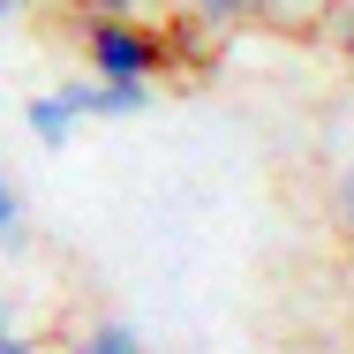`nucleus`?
Masks as SVG:
<instances>
[{
    "instance_id": "obj_11",
    "label": "nucleus",
    "mask_w": 354,
    "mask_h": 354,
    "mask_svg": "<svg viewBox=\"0 0 354 354\" xmlns=\"http://www.w3.org/2000/svg\"><path fill=\"white\" fill-rule=\"evenodd\" d=\"M15 8H23V0H0V23H8V15H15Z\"/></svg>"
},
{
    "instance_id": "obj_7",
    "label": "nucleus",
    "mask_w": 354,
    "mask_h": 354,
    "mask_svg": "<svg viewBox=\"0 0 354 354\" xmlns=\"http://www.w3.org/2000/svg\"><path fill=\"white\" fill-rule=\"evenodd\" d=\"M332 212H339V226L354 234V166L339 174V189H332Z\"/></svg>"
},
{
    "instance_id": "obj_13",
    "label": "nucleus",
    "mask_w": 354,
    "mask_h": 354,
    "mask_svg": "<svg viewBox=\"0 0 354 354\" xmlns=\"http://www.w3.org/2000/svg\"><path fill=\"white\" fill-rule=\"evenodd\" d=\"M75 8H83V0H75Z\"/></svg>"
},
{
    "instance_id": "obj_6",
    "label": "nucleus",
    "mask_w": 354,
    "mask_h": 354,
    "mask_svg": "<svg viewBox=\"0 0 354 354\" xmlns=\"http://www.w3.org/2000/svg\"><path fill=\"white\" fill-rule=\"evenodd\" d=\"M189 8H196V23H212V30H234V23L257 15V0H189Z\"/></svg>"
},
{
    "instance_id": "obj_2",
    "label": "nucleus",
    "mask_w": 354,
    "mask_h": 354,
    "mask_svg": "<svg viewBox=\"0 0 354 354\" xmlns=\"http://www.w3.org/2000/svg\"><path fill=\"white\" fill-rule=\"evenodd\" d=\"M61 98L75 106V121H136L143 106H151V91L143 83H61Z\"/></svg>"
},
{
    "instance_id": "obj_4",
    "label": "nucleus",
    "mask_w": 354,
    "mask_h": 354,
    "mask_svg": "<svg viewBox=\"0 0 354 354\" xmlns=\"http://www.w3.org/2000/svg\"><path fill=\"white\" fill-rule=\"evenodd\" d=\"M75 354H143V339L129 332V324H113V317H106V324H91V332L75 339Z\"/></svg>"
},
{
    "instance_id": "obj_10",
    "label": "nucleus",
    "mask_w": 354,
    "mask_h": 354,
    "mask_svg": "<svg viewBox=\"0 0 354 354\" xmlns=\"http://www.w3.org/2000/svg\"><path fill=\"white\" fill-rule=\"evenodd\" d=\"M257 8H309V0H257Z\"/></svg>"
},
{
    "instance_id": "obj_8",
    "label": "nucleus",
    "mask_w": 354,
    "mask_h": 354,
    "mask_svg": "<svg viewBox=\"0 0 354 354\" xmlns=\"http://www.w3.org/2000/svg\"><path fill=\"white\" fill-rule=\"evenodd\" d=\"M83 8H91V15H143L151 0H83Z\"/></svg>"
},
{
    "instance_id": "obj_12",
    "label": "nucleus",
    "mask_w": 354,
    "mask_h": 354,
    "mask_svg": "<svg viewBox=\"0 0 354 354\" xmlns=\"http://www.w3.org/2000/svg\"><path fill=\"white\" fill-rule=\"evenodd\" d=\"M347 61H354V30H347Z\"/></svg>"
},
{
    "instance_id": "obj_5",
    "label": "nucleus",
    "mask_w": 354,
    "mask_h": 354,
    "mask_svg": "<svg viewBox=\"0 0 354 354\" xmlns=\"http://www.w3.org/2000/svg\"><path fill=\"white\" fill-rule=\"evenodd\" d=\"M30 241V212H23V196L0 181V249H23Z\"/></svg>"
},
{
    "instance_id": "obj_9",
    "label": "nucleus",
    "mask_w": 354,
    "mask_h": 354,
    "mask_svg": "<svg viewBox=\"0 0 354 354\" xmlns=\"http://www.w3.org/2000/svg\"><path fill=\"white\" fill-rule=\"evenodd\" d=\"M0 354H46V347H38L30 332H0Z\"/></svg>"
},
{
    "instance_id": "obj_1",
    "label": "nucleus",
    "mask_w": 354,
    "mask_h": 354,
    "mask_svg": "<svg viewBox=\"0 0 354 354\" xmlns=\"http://www.w3.org/2000/svg\"><path fill=\"white\" fill-rule=\"evenodd\" d=\"M83 53H91V75H98V83H143V91L174 68L166 30H151V23H136V15H91Z\"/></svg>"
},
{
    "instance_id": "obj_3",
    "label": "nucleus",
    "mask_w": 354,
    "mask_h": 354,
    "mask_svg": "<svg viewBox=\"0 0 354 354\" xmlns=\"http://www.w3.org/2000/svg\"><path fill=\"white\" fill-rule=\"evenodd\" d=\"M23 121H30V136L46 143V151H61V143L75 136V106L61 98V91H46V98H30V113H23Z\"/></svg>"
}]
</instances>
